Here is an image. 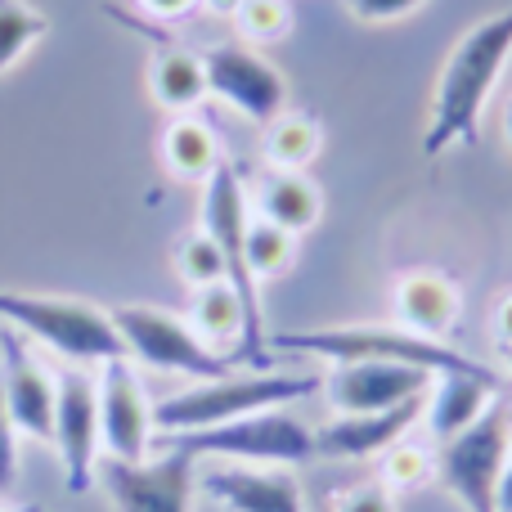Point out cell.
Here are the masks:
<instances>
[{
  "instance_id": "cell-12",
  "label": "cell",
  "mask_w": 512,
  "mask_h": 512,
  "mask_svg": "<svg viewBox=\"0 0 512 512\" xmlns=\"http://www.w3.org/2000/svg\"><path fill=\"white\" fill-rule=\"evenodd\" d=\"M50 445L59 450L68 490L72 495H86L95 486V468H99V387L90 373H81V369L59 373Z\"/></svg>"
},
{
  "instance_id": "cell-5",
  "label": "cell",
  "mask_w": 512,
  "mask_h": 512,
  "mask_svg": "<svg viewBox=\"0 0 512 512\" xmlns=\"http://www.w3.org/2000/svg\"><path fill=\"white\" fill-rule=\"evenodd\" d=\"M167 450L194 454V459H225V463H256V468H297L319 454L315 432L288 409H261V414L234 418L221 427H203V432H180V436H153Z\"/></svg>"
},
{
  "instance_id": "cell-34",
  "label": "cell",
  "mask_w": 512,
  "mask_h": 512,
  "mask_svg": "<svg viewBox=\"0 0 512 512\" xmlns=\"http://www.w3.org/2000/svg\"><path fill=\"white\" fill-rule=\"evenodd\" d=\"M495 512H512V459L499 472V486H495Z\"/></svg>"
},
{
  "instance_id": "cell-39",
  "label": "cell",
  "mask_w": 512,
  "mask_h": 512,
  "mask_svg": "<svg viewBox=\"0 0 512 512\" xmlns=\"http://www.w3.org/2000/svg\"><path fill=\"white\" fill-rule=\"evenodd\" d=\"M0 512H9V508H0Z\"/></svg>"
},
{
  "instance_id": "cell-15",
  "label": "cell",
  "mask_w": 512,
  "mask_h": 512,
  "mask_svg": "<svg viewBox=\"0 0 512 512\" xmlns=\"http://www.w3.org/2000/svg\"><path fill=\"white\" fill-rule=\"evenodd\" d=\"M198 486L225 512H306V495L292 468H256V463H221L198 477Z\"/></svg>"
},
{
  "instance_id": "cell-14",
  "label": "cell",
  "mask_w": 512,
  "mask_h": 512,
  "mask_svg": "<svg viewBox=\"0 0 512 512\" xmlns=\"http://www.w3.org/2000/svg\"><path fill=\"white\" fill-rule=\"evenodd\" d=\"M436 373L414 369V364H387V360H351L333 364L324 378V396L333 414H378L396 409L414 396H427Z\"/></svg>"
},
{
  "instance_id": "cell-21",
  "label": "cell",
  "mask_w": 512,
  "mask_h": 512,
  "mask_svg": "<svg viewBox=\"0 0 512 512\" xmlns=\"http://www.w3.org/2000/svg\"><path fill=\"white\" fill-rule=\"evenodd\" d=\"M221 162H225V153H221V140H216L212 126L198 122L194 113L171 117L167 131H162V167H167L171 176L185 180V185H207Z\"/></svg>"
},
{
  "instance_id": "cell-10",
  "label": "cell",
  "mask_w": 512,
  "mask_h": 512,
  "mask_svg": "<svg viewBox=\"0 0 512 512\" xmlns=\"http://www.w3.org/2000/svg\"><path fill=\"white\" fill-rule=\"evenodd\" d=\"M207 68V95H216L221 104H230L239 117L265 126L288 108V81L265 54H256L243 41H225L203 50Z\"/></svg>"
},
{
  "instance_id": "cell-31",
  "label": "cell",
  "mask_w": 512,
  "mask_h": 512,
  "mask_svg": "<svg viewBox=\"0 0 512 512\" xmlns=\"http://www.w3.org/2000/svg\"><path fill=\"white\" fill-rule=\"evenodd\" d=\"M14 477H18V427L9 418L5 391H0V495L14 486Z\"/></svg>"
},
{
  "instance_id": "cell-7",
  "label": "cell",
  "mask_w": 512,
  "mask_h": 512,
  "mask_svg": "<svg viewBox=\"0 0 512 512\" xmlns=\"http://www.w3.org/2000/svg\"><path fill=\"white\" fill-rule=\"evenodd\" d=\"M113 324L122 333L126 346V360H140L144 369H158V373H180V378H225L234 373V355H221L203 342V337L189 328L185 315L176 310H162V306H117L113 310Z\"/></svg>"
},
{
  "instance_id": "cell-24",
  "label": "cell",
  "mask_w": 512,
  "mask_h": 512,
  "mask_svg": "<svg viewBox=\"0 0 512 512\" xmlns=\"http://www.w3.org/2000/svg\"><path fill=\"white\" fill-rule=\"evenodd\" d=\"M243 261H248L252 283L261 288L265 279H279V274L292 270V261H297V234H288V230H279V225L252 216L248 243H243Z\"/></svg>"
},
{
  "instance_id": "cell-22",
  "label": "cell",
  "mask_w": 512,
  "mask_h": 512,
  "mask_svg": "<svg viewBox=\"0 0 512 512\" xmlns=\"http://www.w3.org/2000/svg\"><path fill=\"white\" fill-rule=\"evenodd\" d=\"M319 144H324L319 117L306 113V108H283L274 122H265L261 153L270 162V171H306L319 158Z\"/></svg>"
},
{
  "instance_id": "cell-11",
  "label": "cell",
  "mask_w": 512,
  "mask_h": 512,
  "mask_svg": "<svg viewBox=\"0 0 512 512\" xmlns=\"http://www.w3.org/2000/svg\"><path fill=\"white\" fill-rule=\"evenodd\" d=\"M99 445L108 459L122 463H144L153 450V400L144 391L140 373L131 369V360H108L99 364Z\"/></svg>"
},
{
  "instance_id": "cell-26",
  "label": "cell",
  "mask_w": 512,
  "mask_h": 512,
  "mask_svg": "<svg viewBox=\"0 0 512 512\" xmlns=\"http://www.w3.org/2000/svg\"><path fill=\"white\" fill-rule=\"evenodd\" d=\"M378 481L391 490V495H400V490H418L427 486V481L436 477V454L427 450L423 441H396L391 450L378 454Z\"/></svg>"
},
{
  "instance_id": "cell-25",
  "label": "cell",
  "mask_w": 512,
  "mask_h": 512,
  "mask_svg": "<svg viewBox=\"0 0 512 512\" xmlns=\"http://www.w3.org/2000/svg\"><path fill=\"white\" fill-rule=\"evenodd\" d=\"M50 18L27 0H0V77L32 50L36 41H45Z\"/></svg>"
},
{
  "instance_id": "cell-35",
  "label": "cell",
  "mask_w": 512,
  "mask_h": 512,
  "mask_svg": "<svg viewBox=\"0 0 512 512\" xmlns=\"http://www.w3.org/2000/svg\"><path fill=\"white\" fill-rule=\"evenodd\" d=\"M239 5L243 0H198V9H207V14H216V18H234Z\"/></svg>"
},
{
  "instance_id": "cell-28",
  "label": "cell",
  "mask_w": 512,
  "mask_h": 512,
  "mask_svg": "<svg viewBox=\"0 0 512 512\" xmlns=\"http://www.w3.org/2000/svg\"><path fill=\"white\" fill-rule=\"evenodd\" d=\"M243 45H274L292 32V5L288 0H243L234 14Z\"/></svg>"
},
{
  "instance_id": "cell-3",
  "label": "cell",
  "mask_w": 512,
  "mask_h": 512,
  "mask_svg": "<svg viewBox=\"0 0 512 512\" xmlns=\"http://www.w3.org/2000/svg\"><path fill=\"white\" fill-rule=\"evenodd\" d=\"M319 387H324V378H310V373H225V378L194 382V387L158 400L153 427H158V436L203 432V427L234 423V418L261 414V409H288L292 400H306Z\"/></svg>"
},
{
  "instance_id": "cell-16",
  "label": "cell",
  "mask_w": 512,
  "mask_h": 512,
  "mask_svg": "<svg viewBox=\"0 0 512 512\" xmlns=\"http://www.w3.org/2000/svg\"><path fill=\"white\" fill-rule=\"evenodd\" d=\"M391 315H396V324L409 328V333L445 342V333L459 328L463 292H459V283L441 270H409V274H400L396 288H391Z\"/></svg>"
},
{
  "instance_id": "cell-30",
  "label": "cell",
  "mask_w": 512,
  "mask_h": 512,
  "mask_svg": "<svg viewBox=\"0 0 512 512\" xmlns=\"http://www.w3.org/2000/svg\"><path fill=\"white\" fill-rule=\"evenodd\" d=\"M427 0H346V9H351L360 23H396V18L414 14V9H423Z\"/></svg>"
},
{
  "instance_id": "cell-9",
  "label": "cell",
  "mask_w": 512,
  "mask_h": 512,
  "mask_svg": "<svg viewBox=\"0 0 512 512\" xmlns=\"http://www.w3.org/2000/svg\"><path fill=\"white\" fill-rule=\"evenodd\" d=\"M95 481L104 486L117 512H194L198 459L180 450H167L162 459L144 463H122L104 454Z\"/></svg>"
},
{
  "instance_id": "cell-17",
  "label": "cell",
  "mask_w": 512,
  "mask_h": 512,
  "mask_svg": "<svg viewBox=\"0 0 512 512\" xmlns=\"http://www.w3.org/2000/svg\"><path fill=\"white\" fill-rule=\"evenodd\" d=\"M423 400L427 396H414L396 409H378V414H337L333 423L315 432L319 454H333V459H373V454L391 450L423 418Z\"/></svg>"
},
{
  "instance_id": "cell-6",
  "label": "cell",
  "mask_w": 512,
  "mask_h": 512,
  "mask_svg": "<svg viewBox=\"0 0 512 512\" xmlns=\"http://www.w3.org/2000/svg\"><path fill=\"white\" fill-rule=\"evenodd\" d=\"M248 225H252V203H248V189H243V176L230 167V162H221V167L212 171V180L203 185V225H198V230H207L212 234V243L221 248L225 283L239 292L243 315H248V324H243L239 360L265 364V346H270V337H265V319H261V288L252 283L248 261H243Z\"/></svg>"
},
{
  "instance_id": "cell-18",
  "label": "cell",
  "mask_w": 512,
  "mask_h": 512,
  "mask_svg": "<svg viewBox=\"0 0 512 512\" xmlns=\"http://www.w3.org/2000/svg\"><path fill=\"white\" fill-rule=\"evenodd\" d=\"M499 400V378L495 373H436L423 400L427 432L436 441H450L463 427H472L490 405Z\"/></svg>"
},
{
  "instance_id": "cell-27",
  "label": "cell",
  "mask_w": 512,
  "mask_h": 512,
  "mask_svg": "<svg viewBox=\"0 0 512 512\" xmlns=\"http://www.w3.org/2000/svg\"><path fill=\"white\" fill-rule=\"evenodd\" d=\"M171 261H176L180 279L189 283V292L207 288V283H225V256L207 230H189L185 239L176 243V256H171Z\"/></svg>"
},
{
  "instance_id": "cell-38",
  "label": "cell",
  "mask_w": 512,
  "mask_h": 512,
  "mask_svg": "<svg viewBox=\"0 0 512 512\" xmlns=\"http://www.w3.org/2000/svg\"><path fill=\"white\" fill-rule=\"evenodd\" d=\"M508 364H512V346H508Z\"/></svg>"
},
{
  "instance_id": "cell-4",
  "label": "cell",
  "mask_w": 512,
  "mask_h": 512,
  "mask_svg": "<svg viewBox=\"0 0 512 512\" xmlns=\"http://www.w3.org/2000/svg\"><path fill=\"white\" fill-rule=\"evenodd\" d=\"M274 351H297V355H319L333 364L351 360H387V364H414L427 373H495L481 360L454 351L445 342L418 337L400 324H342V328H306V333H274Z\"/></svg>"
},
{
  "instance_id": "cell-2",
  "label": "cell",
  "mask_w": 512,
  "mask_h": 512,
  "mask_svg": "<svg viewBox=\"0 0 512 512\" xmlns=\"http://www.w3.org/2000/svg\"><path fill=\"white\" fill-rule=\"evenodd\" d=\"M0 324L23 333L27 342H41L45 351L63 355V360H72V364L126 360V346L113 324V310L95 306V301H86V297L0 288Z\"/></svg>"
},
{
  "instance_id": "cell-1",
  "label": "cell",
  "mask_w": 512,
  "mask_h": 512,
  "mask_svg": "<svg viewBox=\"0 0 512 512\" xmlns=\"http://www.w3.org/2000/svg\"><path fill=\"white\" fill-rule=\"evenodd\" d=\"M508 54H512V5L481 18V23H472L454 41L450 59L441 63V77H436V90H432L423 158H441L450 144H477L481 108H486Z\"/></svg>"
},
{
  "instance_id": "cell-20",
  "label": "cell",
  "mask_w": 512,
  "mask_h": 512,
  "mask_svg": "<svg viewBox=\"0 0 512 512\" xmlns=\"http://www.w3.org/2000/svg\"><path fill=\"white\" fill-rule=\"evenodd\" d=\"M149 95L158 108L185 117L207 99V68L203 54L180 50V45H162L149 59Z\"/></svg>"
},
{
  "instance_id": "cell-37",
  "label": "cell",
  "mask_w": 512,
  "mask_h": 512,
  "mask_svg": "<svg viewBox=\"0 0 512 512\" xmlns=\"http://www.w3.org/2000/svg\"><path fill=\"white\" fill-rule=\"evenodd\" d=\"M508 450H512V405H508Z\"/></svg>"
},
{
  "instance_id": "cell-29",
  "label": "cell",
  "mask_w": 512,
  "mask_h": 512,
  "mask_svg": "<svg viewBox=\"0 0 512 512\" xmlns=\"http://www.w3.org/2000/svg\"><path fill=\"white\" fill-rule=\"evenodd\" d=\"M333 512H396V495L382 481H364V486L346 490Z\"/></svg>"
},
{
  "instance_id": "cell-23",
  "label": "cell",
  "mask_w": 512,
  "mask_h": 512,
  "mask_svg": "<svg viewBox=\"0 0 512 512\" xmlns=\"http://www.w3.org/2000/svg\"><path fill=\"white\" fill-rule=\"evenodd\" d=\"M185 319L212 351L225 355V346H234V342L243 346V324H248V315H243V301L230 283H207V288H198Z\"/></svg>"
},
{
  "instance_id": "cell-19",
  "label": "cell",
  "mask_w": 512,
  "mask_h": 512,
  "mask_svg": "<svg viewBox=\"0 0 512 512\" xmlns=\"http://www.w3.org/2000/svg\"><path fill=\"white\" fill-rule=\"evenodd\" d=\"M248 203H252V216L297 234V239L306 230H315L319 216H324V194L301 171H270V176H261V185H256Z\"/></svg>"
},
{
  "instance_id": "cell-36",
  "label": "cell",
  "mask_w": 512,
  "mask_h": 512,
  "mask_svg": "<svg viewBox=\"0 0 512 512\" xmlns=\"http://www.w3.org/2000/svg\"><path fill=\"white\" fill-rule=\"evenodd\" d=\"M504 144H508V153H512V99L504 104Z\"/></svg>"
},
{
  "instance_id": "cell-8",
  "label": "cell",
  "mask_w": 512,
  "mask_h": 512,
  "mask_svg": "<svg viewBox=\"0 0 512 512\" xmlns=\"http://www.w3.org/2000/svg\"><path fill=\"white\" fill-rule=\"evenodd\" d=\"M512 459L508 450V405L495 400L472 427L441 445L436 454V477L468 512H495L499 472Z\"/></svg>"
},
{
  "instance_id": "cell-32",
  "label": "cell",
  "mask_w": 512,
  "mask_h": 512,
  "mask_svg": "<svg viewBox=\"0 0 512 512\" xmlns=\"http://www.w3.org/2000/svg\"><path fill=\"white\" fill-rule=\"evenodd\" d=\"M135 5H140L149 18H158V23H176V18L194 14L198 0H135Z\"/></svg>"
},
{
  "instance_id": "cell-13",
  "label": "cell",
  "mask_w": 512,
  "mask_h": 512,
  "mask_svg": "<svg viewBox=\"0 0 512 512\" xmlns=\"http://www.w3.org/2000/svg\"><path fill=\"white\" fill-rule=\"evenodd\" d=\"M0 391H5L9 418L18 436L54 441V396H59V373L41 364V355L27 346L23 333L0 324Z\"/></svg>"
},
{
  "instance_id": "cell-33",
  "label": "cell",
  "mask_w": 512,
  "mask_h": 512,
  "mask_svg": "<svg viewBox=\"0 0 512 512\" xmlns=\"http://www.w3.org/2000/svg\"><path fill=\"white\" fill-rule=\"evenodd\" d=\"M495 342L504 346V351L512 346V292L495 306Z\"/></svg>"
}]
</instances>
